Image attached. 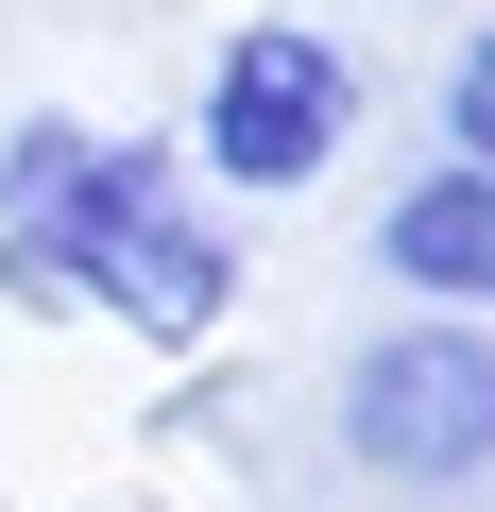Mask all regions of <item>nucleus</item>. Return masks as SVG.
<instances>
[{"label": "nucleus", "instance_id": "f257e3e1", "mask_svg": "<svg viewBox=\"0 0 495 512\" xmlns=\"http://www.w3.org/2000/svg\"><path fill=\"white\" fill-rule=\"evenodd\" d=\"M0 291L18 308H103L137 342H222L239 239L205 222L171 137H103V120L35 103L0 137Z\"/></svg>", "mask_w": 495, "mask_h": 512}, {"label": "nucleus", "instance_id": "f03ea898", "mask_svg": "<svg viewBox=\"0 0 495 512\" xmlns=\"http://www.w3.org/2000/svg\"><path fill=\"white\" fill-rule=\"evenodd\" d=\"M359 120H376V69L325 35V18H239L222 52H205V86H188V188H222V205H308L342 154H359Z\"/></svg>", "mask_w": 495, "mask_h": 512}, {"label": "nucleus", "instance_id": "7ed1b4c3", "mask_svg": "<svg viewBox=\"0 0 495 512\" xmlns=\"http://www.w3.org/2000/svg\"><path fill=\"white\" fill-rule=\"evenodd\" d=\"M325 444L376 495H478L495 478V325H444V308L359 325L325 376Z\"/></svg>", "mask_w": 495, "mask_h": 512}, {"label": "nucleus", "instance_id": "20e7f679", "mask_svg": "<svg viewBox=\"0 0 495 512\" xmlns=\"http://www.w3.org/2000/svg\"><path fill=\"white\" fill-rule=\"evenodd\" d=\"M376 274H393V308H444V325H495V171H461V154H427L393 205H376Z\"/></svg>", "mask_w": 495, "mask_h": 512}, {"label": "nucleus", "instance_id": "39448f33", "mask_svg": "<svg viewBox=\"0 0 495 512\" xmlns=\"http://www.w3.org/2000/svg\"><path fill=\"white\" fill-rule=\"evenodd\" d=\"M444 154H461V171H495V18L444 52Z\"/></svg>", "mask_w": 495, "mask_h": 512}]
</instances>
